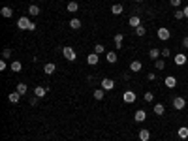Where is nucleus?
<instances>
[{
	"instance_id": "43",
	"label": "nucleus",
	"mask_w": 188,
	"mask_h": 141,
	"mask_svg": "<svg viewBox=\"0 0 188 141\" xmlns=\"http://www.w3.org/2000/svg\"><path fill=\"white\" fill-rule=\"evenodd\" d=\"M134 2H141V0H134Z\"/></svg>"
},
{
	"instance_id": "34",
	"label": "nucleus",
	"mask_w": 188,
	"mask_h": 141,
	"mask_svg": "<svg viewBox=\"0 0 188 141\" xmlns=\"http://www.w3.org/2000/svg\"><path fill=\"white\" fill-rule=\"evenodd\" d=\"M10 56H11V49H10V47H6L4 51H2V58H10Z\"/></svg>"
},
{
	"instance_id": "30",
	"label": "nucleus",
	"mask_w": 188,
	"mask_h": 141,
	"mask_svg": "<svg viewBox=\"0 0 188 141\" xmlns=\"http://www.w3.org/2000/svg\"><path fill=\"white\" fill-rule=\"evenodd\" d=\"M94 53H96V55H102V53H106V47H103L102 44H96V45H94Z\"/></svg>"
},
{
	"instance_id": "37",
	"label": "nucleus",
	"mask_w": 188,
	"mask_h": 141,
	"mask_svg": "<svg viewBox=\"0 0 188 141\" xmlns=\"http://www.w3.org/2000/svg\"><path fill=\"white\" fill-rule=\"evenodd\" d=\"M169 4L173 6V8H179V6H181V0H169Z\"/></svg>"
},
{
	"instance_id": "31",
	"label": "nucleus",
	"mask_w": 188,
	"mask_h": 141,
	"mask_svg": "<svg viewBox=\"0 0 188 141\" xmlns=\"http://www.w3.org/2000/svg\"><path fill=\"white\" fill-rule=\"evenodd\" d=\"M173 15H175L177 21H181V19H184V11H183V10H175V13H173Z\"/></svg>"
},
{
	"instance_id": "23",
	"label": "nucleus",
	"mask_w": 188,
	"mask_h": 141,
	"mask_svg": "<svg viewBox=\"0 0 188 141\" xmlns=\"http://www.w3.org/2000/svg\"><path fill=\"white\" fill-rule=\"evenodd\" d=\"M106 58H107V62H111V64H115V62H117V53H113V51L106 53Z\"/></svg>"
},
{
	"instance_id": "41",
	"label": "nucleus",
	"mask_w": 188,
	"mask_h": 141,
	"mask_svg": "<svg viewBox=\"0 0 188 141\" xmlns=\"http://www.w3.org/2000/svg\"><path fill=\"white\" fill-rule=\"evenodd\" d=\"M0 70H6V60H4V58L0 60Z\"/></svg>"
},
{
	"instance_id": "39",
	"label": "nucleus",
	"mask_w": 188,
	"mask_h": 141,
	"mask_svg": "<svg viewBox=\"0 0 188 141\" xmlns=\"http://www.w3.org/2000/svg\"><path fill=\"white\" fill-rule=\"evenodd\" d=\"M38 104V96H34V98H30V105H36Z\"/></svg>"
},
{
	"instance_id": "6",
	"label": "nucleus",
	"mask_w": 188,
	"mask_h": 141,
	"mask_svg": "<svg viewBox=\"0 0 188 141\" xmlns=\"http://www.w3.org/2000/svg\"><path fill=\"white\" fill-rule=\"evenodd\" d=\"M186 105V102H184V98H181V96H177V98H173V107L175 109H183Z\"/></svg>"
},
{
	"instance_id": "26",
	"label": "nucleus",
	"mask_w": 188,
	"mask_h": 141,
	"mask_svg": "<svg viewBox=\"0 0 188 141\" xmlns=\"http://www.w3.org/2000/svg\"><path fill=\"white\" fill-rule=\"evenodd\" d=\"M103 94H106V90H103V88H96L94 90V98H96V100H103Z\"/></svg>"
},
{
	"instance_id": "32",
	"label": "nucleus",
	"mask_w": 188,
	"mask_h": 141,
	"mask_svg": "<svg viewBox=\"0 0 188 141\" xmlns=\"http://www.w3.org/2000/svg\"><path fill=\"white\" fill-rule=\"evenodd\" d=\"M154 62H156V68H158V70H164V68H166V60H164V58H158V60H154Z\"/></svg>"
},
{
	"instance_id": "1",
	"label": "nucleus",
	"mask_w": 188,
	"mask_h": 141,
	"mask_svg": "<svg viewBox=\"0 0 188 141\" xmlns=\"http://www.w3.org/2000/svg\"><path fill=\"white\" fill-rule=\"evenodd\" d=\"M17 26L21 28V30H34V28H36V25H34L28 17H19L17 19Z\"/></svg>"
},
{
	"instance_id": "7",
	"label": "nucleus",
	"mask_w": 188,
	"mask_h": 141,
	"mask_svg": "<svg viewBox=\"0 0 188 141\" xmlns=\"http://www.w3.org/2000/svg\"><path fill=\"white\" fill-rule=\"evenodd\" d=\"M98 60H100V56L96 53H90L87 56V64H90V66H96V64H98Z\"/></svg>"
},
{
	"instance_id": "12",
	"label": "nucleus",
	"mask_w": 188,
	"mask_h": 141,
	"mask_svg": "<svg viewBox=\"0 0 188 141\" xmlns=\"http://www.w3.org/2000/svg\"><path fill=\"white\" fill-rule=\"evenodd\" d=\"M122 4H113V6H111V13H113V15H121V13H122Z\"/></svg>"
},
{
	"instance_id": "13",
	"label": "nucleus",
	"mask_w": 188,
	"mask_h": 141,
	"mask_svg": "<svg viewBox=\"0 0 188 141\" xmlns=\"http://www.w3.org/2000/svg\"><path fill=\"white\" fill-rule=\"evenodd\" d=\"M40 13H41V10L38 8V6H36V4H32V6H30V8H28V15H32V17H36V15H40Z\"/></svg>"
},
{
	"instance_id": "38",
	"label": "nucleus",
	"mask_w": 188,
	"mask_h": 141,
	"mask_svg": "<svg viewBox=\"0 0 188 141\" xmlns=\"http://www.w3.org/2000/svg\"><path fill=\"white\" fill-rule=\"evenodd\" d=\"M147 79H149V81H154V79H156V75L151 72V74H147Z\"/></svg>"
},
{
	"instance_id": "21",
	"label": "nucleus",
	"mask_w": 188,
	"mask_h": 141,
	"mask_svg": "<svg viewBox=\"0 0 188 141\" xmlns=\"http://www.w3.org/2000/svg\"><path fill=\"white\" fill-rule=\"evenodd\" d=\"M19 98H21V94L17 92V90H15V92H10V96H8V100L11 102V104H17L19 102Z\"/></svg>"
},
{
	"instance_id": "44",
	"label": "nucleus",
	"mask_w": 188,
	"mask_h": 141,
	"mask_svg": "<svg viewBox=\"0 0 188 141\" xmlns=\"http://www.w3.org/2000/svg\"><path fill=\"white\" fill-rule=\"evenodd\" d=\"M41 2H43V0H41Z\"/></svg>"
},
{
	"instance_id": "35",
	"label": "nucleus",
	"mask_w": 188,
	"mask_h": 141,
	"mask_svg": "<svg viewBox=\"0 0 188 141\" xmlns=\"http://www.w3.org/2000/svg\"><path fill=\"white\" fill-rule=\"evenodd\" d=\"M145 102H152V100H154V94H152V92H145Z\"/></svg>"
},
{
	"instance_id": "19",
	"label": "nucleus",
	"mask_w": 188,
	"mask_h": 141,
	"mask_svg": "<svg viewBox=\"0 0 188 141\" xmlns=\"http://www.w3.org/2000/svg\"><path fill=\"white\" fill-rule=\"evenodd\" d=\"M177 134H179L181 139H186L188 137V128H186V126H181V128L177 130Z\"/></svg>"
},
{
	"instance_id": "16",
	"label": "nucleus",
	"mask_w": 188,
	"mask_h": 141,
	"mask_svg": "<svg viewBox=\"0 0 188 141\" xmlns=\"http://www.w3.org/2000/svg\"><path fill=\"white\" fill-rule=\"evenodd\" d=\"M128 25H130V26H134V28H137L139 25H141V21H139V17H137V15H132V17H130V21H128Z\"/></svg>"
},
{
	"instance_id": "11",
	"label": "nucleus",
	"mask_w": 188,
	"mask_h": 141,
	"mask_svg": "<svg viewBox=\"0 0 188 141\" xmlns=\"http://www.w3.org/2000/svg\"><path fill=\"white\" fill-rule=\"evenodd\" d=\"M45 94H47V88H45V87H36V88H34V96L43 98Z\"/></svg>"
},
{
	"instance_id": "27",
	"label": "nucleus",
	"mask_w": 188,
	"mask_h": 141,
	"mask_svg": "<svg viewBox=\"0 0 188 141\" xmlns=\"http://www.w3.org/2000/svg\"><path fill=\"white\" fill-rule=\"evenodd\" d=\"M21 68H23V64H21L19 60H13L11 62V72H21Z\"/></svg>"
},
{
	"instance_id": "18",
	"label": "nucleus",
	"mask_w": 188,
	"mask_h": 141,
	"mask_svg": "<svg viewBox=\"0 0 188 141\" xmlns=\"http://www.w3.org/2000/svg\"><path fill=\"white\" fill-rule=\"evenodd\" d=\"M43 72H45L47 75H51V74H55V64H53V62H47V64L43 66Z\"/></svg>"
},
{
	"instance_id": "5",
	"label": "nucleus",
	"mask_w": 188,
	"mask_h": 141,
	"mask_svg": "<svg viewBox=\"0 0 188 141\" xmlns=\"http://www.w3.org/2000/svg\"><path fill=\"white\" fill-rule=\"evenodd\" d=\"M122 100L126 102V104H134L136 102V94L132 92V90H126V92L122 94Z\"/></svg>"
},
{
	"instance_id": "33",
	"label": "nucleus",
	"mask_w": 188,
	"mask_h": 141,
	"mask_svg": "<svg viewBox=\"0 0 188 141\" xmlns=\"http://www.w3.org/2000/svg\"><path fill=\"white\" fill-rule=\"evenodd\" d=\"M145 32H147V30H145L143 25H139V26L136 28V34H137V36H145Z\"/></svg>"
},
{
	"instance_id": "8",
	"label": "nucleus",
	"mask_w": 188,
	"mask_h": 141,
	"mask_svg": "<svg viewBox=\"0 0 188 141\" xmlns=\"http://www.w3.org/2000/svg\"><path fill=\"white\" fill-rule=\"evenodd\" d=\"M134 118H136L137 122H143L145 118H147V113H145L143 109H137V111H136V115H134Z\"/></svg>"
},
{
	"instance_id": "10",
	"label": "nucleus",
	"mask_w": 188,
	"mask_h": 141,
	"mask_svg": "<svg viewBox=\"0 0 188 141\" xmlns=\"http://www.w3.org/2000/svg\"><path fill=\"white\" fill-rule=\"evenodd\" d=\"M122 40H124V36L119 32V34H115V38H113V44L117 45V49H121L122 47Z\"/></svg>"
},
{
	"instance_id": "3",
	"label": "nucleus",
	"mask_w": 188,
	"mask_h": 141,
	"mask_svg": "<svg viewBox=\"0 0 188 141\" xmlns=\"http://www.w3.org/2000/svg\"><path fill=\"white\" fill-rule=\"evenodd\" d=\"M62 55H64L66 60H72V62L77 58V55H75V51H73L72 47H64V49H62Z\"/></svg>"
},
{
	"instance_id": "29",
	"label": "nucleus",
	"mask_w": 188,
	"mask_h": 141,
	"mask_svg": "<svg viewBox=\"0 0 188 141\" xmlns=\"http://www.w3.org/2000/svg\"><path fill=\"white\" fill-rule=\"evenodd\" d=\"M79 10V4L77 2H73V0H72V2H70L68 4V11H72V13H75V11H77Z\"/></svg>"
},
{
	"instance_id": "25",
	"label": "nucleus",
	"mask_w": 188,
	"mask_h": 141,
	"mask_svg": "<svg viewBox=\"0 0 188 141\" xmlns=\"http://www.w3.org/2000/svg\"><path fill=\"white\" fill-rule=\"evenodd\" d=\"M164 111H166V105L164 104H156L154 105V113H156V115H164Z\"/></svg>"
},
{
	"instance_id": "42",
	"label": "nucleus",
	"mask_w": 188,
	"mask_h": 141,
	"mask_svg": "<svg viewBox=\"0 0 188 141\" xmlns=\"http://www.w3.org/2000/svg\"><path fill=\"white\" fill-rule=\"evenodd\" d=\"M183 11H184V17H188V6H186V8H183Z\"/></svg>"
},
{
	"instance_id": "15",
	"label": "nucleus",
	"mask_w": 188,
	"mask_h": 141,
	"mask_svg": "<svg viewBox=\"0 0 188 141\" xmlns=\"http://www.w3.org/2000/svg\"><path fill=\"white\" fill-rule=\"evenodd\" d=\"M141 62H139V60H132V64H130V70H132V72H141Z\"/></svg>"
},
{
	"instance_id": "36",
	"label": "nucleus",
	"mask_w": 188,
	"mask_h": 141,
	"mask_svg": "<svg viewBox=\"0 0 188 141\" xmlns=\"http://www.w3.org/2000/svg\"><path fill=\"white\" fill-rule=\"evenodd\" d=\"M169 53H171V51H169L168 47H166V49H162V51H160V55H162V58H164V56H169Z\"/></svg>"
},
{
	"instance_id": "9",
	"label": "nucleus",
	"mask_w": 188,
	"mask_h": 141,
	"mask_svg": "<svg viewBox=\"0 0 188 141\" xmlns=\"http://www.w3.org/2000/svg\"><path fill=\"white\" fill-rule=\"evenodd\" d=\"M166 87H168V88H173V87H175V85H177V79H175V77H173V75H168V77H166Z\"/></svg>"
},
{
	"instance_id": "17",
	"label": "nucleus",
	"mask_w": 188,
	"mask_h": 141,
	"mask_svg": "<svg viewBox=\"0 0 188 141\" xmlns=\"http://www.w3.org/2000/svg\"><path fill=\"white\" fill-rule=\"evenodd\" d=\"M139 139L141 141H149L151 139V132L149 130H139Z\"/></svg>"
},
{
	"instance_id": "24",
	"label": "nucleus",
	"mask_w": 188,
	"mask_h": 141,
	"mask_svg": "<svg viewBox=\"0 0 188 141\" xmlns=\"http://www.w3.org/2000/svg\"><path fill=\"white\" fill-rule=\"evenodd\" d=\"M15 90H17V92H19L21 96H23V94H26V90H28V87H26V85H25V83H19Z\"/></svg>"
},
{
	"instance_id": "22",
	"label": "nucleus",
	"mask_w": 188,
	"mask_h": 141,
	"mask_svg": "<svg viewBox=\"0 0 188 141\" xmlns=\"http://www.w3.org/2000/svg\"><path fill=\"white\" fill-rule=\"evenodd\" d=\"M149 58L158 60L160 58V49H151V51H149Z\"/></svg>"
},
{
	"instance_id": "2",
	"label": "nucleus",
	"mask_w": 188,
	"mask_h": 141,
	"mask_svg": "<svg viewBox=\"0 0 188 141\" xmlns=\"http://www.w3.org/2000/svg\"><path fill=\"white\" fill-rule=\"evenodd\" d=\"M156 36L162 40V41H166V40H169V36H171V32H169V28H166V26H160L158 28V32H156Z\"/></svg>"
},
{
	"instance_id": "40",
	"label": "nucleus",
	"mask_w": 188,
	"mask_h": 141,
	"mask_svg": "<svg viewBox=\"0 0 188 141\" xmlns=\"http://www.w3.org/2000/svg\"><path fill=\"white\" fill-rule=\"evenodd\" d=\"M183 47H184V49H188V36L183 40Z\"/></svg>"
},
{
	"instance_id": "4",
	"label": "nucleus",
	"mask_w": 188,
	"mask_h": 141,
	"mask_svg": "<svg viewBox=\"0 0 188 141\" xmlns=\"http://www.w3.org/2000/svg\"><path fill=\"white\" fill-rule=\"evenodd\" d=\"M102 88H103V90H113V88H115V81L109 79V77L102 79Z\"/></svg>"
},
{
	"instance_id": "14",
	"label": "nucleus",
	"mask_w": 188,
	"mask_h": 141,
	"mask_svg": "<svg viewBox=\"0 0 188 141\" xmlns=\"http://www.w3.org/2000/svg\"><path fill=\"white\" fill-rule=\"evenodd\" d=\"M0 13H2V17H6V19H10L11 15H13V10L11 8H8V6H4L2 10H0Z\"/></svg>"
},
{
	"instance_id": "20",
	"label": "nucleus",
	"mask_w": 188,
	"mask_h": 141,
	"mask_svg": "<svg viewBox=\"0 0 188 141\" xmlns=\"http://www.w3.org/2000/svg\"><path fill=\"white\" fill-rule=\"evenodd\" d=\"M175 64H179V66H183V64H186V55H177L175 56Z\"/></svg>"
},
{
	"instance_id": "28",
	"label": "nucleus",
	"mask_w": 188,
	"mask_h": 141,
	"mask_svg": "<svg viewBox=\"0 0 188 141\" xmlns=\"http://www.w3.org/2000/svg\"><path fill=\"white\" fill-rule=\"evenodd\" d=\"M70 26H72V28H73V30H77V28H81V21L73 17L72 21H70Z\"/></svg>"
}]
</instances>
